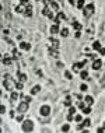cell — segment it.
<instances>
[{"mask_svg": "<svg viewBox=\"0 0 105 133\" xmlns=\"http://www.w3.org/2000/svg\"><path fill=\"white\" fill-rule=\"evenodd\" d=\"M65 105H66V107H72V101H70V98H69V97H67V100H66Z\"/></svg>", "mask_w": 105, "mask_h": 133, "instance_id": "obj_38", "label": "cell"}, {"mask_svg": "<svg viewBox=\"0 0 105 133\" xmlns=\"http://www.w3.org/2000/svg\"><path fill=\"white\" fill-rule=\"evenodd\" d=\"M18 79H20L21 81H25V80H27V74L21 73V72H18Z\"/></svg>", "mask_w": 105, "mask_h": 133, "instance_id": "obj_26", "label": "cell"}, {"mask_svg": "<svg viewBox=\"0 0 105 133\" xmlns=\"http://www.w3.org/2000/svg\"><path fill=\"white\" fill-rule=\"evenodd\" d=\"M21 129L24 132H31V130H34V123L31 121H24L23 125H21Z\"/></svg>", "mask_w": 105, "mask_h": 133, "instance_id": "obj_2", "label": "cell"}, {"mask_svg": "<svg viewBox=\"0 0 105 133\" xmlns=\"http://www.w3.org/2000/svg\"><path fill=\"white\" fill-rule=\"evenodd\" d=\"M42 14H43V16H46L48 18H50V20H53V18H55V16H53V11H52V10H50L48 6H45V7H43V10H42Z\"/></svg>", "mask_w": 105, "mask_h": 133, "instance_id": "obj_4", "label": "cell"}, {"mask_svg": "<svg viewBox=\"0 0 105 133\" xmlns=\"http://www.w3.org/2000/svg\"><path fill=\"white\" fill-rule=\"evenodd\" d=\"M86 104H88V105H93V104H94V98H93L91 95H87V97H86Z\"/></svg>", "mask_w": 105, "mask_h": 133, "instance_id": "obj_20", "label": "cell"}, {"mask_svg": "<svg viewBox=\"0 0 105 133\" xmlns=\"http://www.w3.org/2000/svg\"><path fill=\"white\" fill-rule=\"evenodd\" d=\"M87 88H88V87H87V84H81V85H80L81 91H87Z\"/></svg>", "mask_w": 105, "mask_h": 133, "instance_id": "obj_36", "label": "cell"}, {"mask_svg": "<svg viewBox=\"0 0 105 133\" xmlns=\"http://www.w3.org/2000/svg\"><path fill=\"white\" fill-rule=\"evenodd\" d=\"M69 114L74 115V114H76V108H74V107H69Z\"/></svg>", "mask_w": 105, "mask_h": 133, "instance_id": "obj_35", "label": "cell"}, {"mask_svg": "<svg viewBox=\"0 0 105 133\" xmlns=\"http://www.w3.org/2000/svg\"><path fill=\"white\" fill-rule=\"evenodd\" d=\"M83 13H84V16L86 17H90L93 13H94V4H93V3L86 4V7L83 8Z\"/></svg>", "mask_w": 105, "mask_h": 133, "instance_id": "obj_3", "label": "cell"}, {"mask_svg": "<svg viewBox=\"0 0 105 133\" xmlns=\"http://www.w3.org/2000/svg\"><path fill=\"white\" fill-rule=\"evenodd\" d=\"M83 114H86V115L91 114V105H88V107H84V108H83Z\"/></svg>", "mask_w": 105, "mask_h": 133, "instance_id": "obj_24", "label": "cell"}, {"mask_svg": "<svg viewBox=\"0 0 105 133\" xmlns=\"http://www.w3.org/2000/svg\"><path fill=\"white\" fill-rule=\"evenodd\" d=\"M14 114H16V112H14V111H10V118H14V116H16V115H14Z\"/></svg>", "mask_w": 105, "mask_h": 133, "instance_id": "obj_47", "label": "cell"}, {"mask_svg": "<svg viewBox=\"0 0 105 133\" xmlns=\"http://www.w3.org/2000/svg\"><path fill=\"white\" fill-rule=\"evenodd\" d=\"M83 127H84V126H83V123H79V125H77V132H81V130H83Z\"/></svg>", "mask_w": 105, "mask_h": 133, "instance_id": "obj_42", "label": "cell"}, {"mask_svg": "<svg viewBox=\"0 0 105 133\" xmlns=\"http://www.w3.org/2000/svg\"><path fill=\"white\" fill-rule=\"evenodd\" d=\"M80 77L83 80H87V79H88V72H87V70H83L80 73Z\"/></svg>", "mask_w": 105, "mask_h": 133, "instance_id": "obj_21", "label": "cell"}, {"mask_svg": "<svg viewBox=\"0 0 105 133\" xmlns=\"http://www.w3.org/2000/svg\"><path fill=\"white\" fill-rule=\"evenodd\" d=\"M62 20H66V16H65V13H62V11H57V14H56V18H55V24H59Z\"/></svg>", "mask_w": 105, "mask_h": 133, "instance_id": "obj_8", "label": "cell"}, {"mask_svg": "<svg viewBox=\"0 0 105 133\" xmlns=\"http://www.w3.org/2000/svg\"><path fill=\"white\" fill-rule=\"evenodd\" d=\"M49 6H50V8H52L53 11H56V13L59 11V4L56 3V0H52V1L49 3Z\"/></svg>", "mask_w": 105, "mask_h": 133, "instance_id": "obj_12", "label": "cell"}, {"mask_svg": "<svg viewBox=\"0 0 105 133\" xmlns=\"http://www.w3.org/2000/svg\"><path fill=\"white\" fill-rule=\"evenodd\" d=\"M93 48H94L95 50H99V49H101V43H99L98 41H95L94 43H93Z\"/></svg>", "mask_w": 105, "mask_h": 133, "instance_id": "obj_28", "label": "cell"}, {"mask_svg": "<svg viewBox=\"0 0 105 133\" xmlns=\"http://www.w3.org/2000/svg\"><path fill=\"white\" fill-rule=\"evenodd\" d=\"M16 88H17V90H23V88H24V81L18 80V81L16 83Z\"/></svg>", "mask_w": 105, "mask_h": 133, "instance_id": "obj_19", "label": "cell"}, {"mask_svg": "<svg viewBox=\"0 0 105 133\" xmlns=\"http://www.w3.org/2000/svg\"><path fill=\"white\" fill-rule=\"evenodd\" d=\"M37 1H42V0H37Z\"/></svg>", "mask_w": 105, "mask_h": 133, "instance_id": "obj_50", "label": "cell"}, {"mask_svg": "<svg viewBox=\"0 0 105 133\" xmlns=\"http://www.w3.org/2000/svg\"><path fill=\"white\" fill-rule=\"evenodd\" d=\"M65 77L67 80H72V73L70 72H65Z\"/></svg>", "mask_w": 105, "mask_h": 133, "instance_id": "obj_34", "label": "cell"}, {"mask_svg": "<svg viewBox=\"0 0 105 133\" xmlns=\"http://www.w3.org/2000/svg\"><path fill=\"white\" fill-rule=\"evenodd\" d=\"M83 126H84V127H90V126H91V121H90V119H84V121H83Z\"/></svg>", "mask_w": 105, "mask_h": 133, "instance_id": "obj_29", "label": "cell"}, {"mask_svg": "<svg viewBox=\"0 0 105 133\" xmlns=\"http://www.w3.org/2000/svg\"><path fill=\"white\" fill-rule=\"evenodd\" d=\"M84 63H86V62H81V63H74V65H73V72H79V70H81V67L84 66Z\"/></svg>", "mask_w": 105, "mask_h": 133, "instance_id": "obj_13", "label": "cell"}, {"mask_svg": "<svg viewBox=\"0 0 105 133\" xmlns=\"http://www.w3.org/2000/svg\"><path fill=\"white\" fill-rule=\"evenodd\" d=\"M11 62H13L11 56H8V55H4V56H3V63H4V65H11Z\"/></svg>", "mask_w": 105, "mask_h": 133, "instance_id": "obj_15", "label": "cell"}, {"mask_svg": "<svg viewBox=\"0 0 105 133\" xmlns=\"http://www.w3.org/2000/svg\"><path fill=\"white\" fill-rule=\"evenodd\" d=\"M20 49L21 50H30L31 49V45H30V43H28V42H20Z\"/></svg>", "mask_w": 105, "mask_h": 133, "instance_id": "obj_11", "label": "cell"}, {"mask_svg": "<svg viewBox=\"0 0 105 133\" xmlns=\"http://www.w3.org/2000/svg\"><path fill=\"white\" fill-rule=\"evenodd\" d=\"M74 119H76V122H77V123H80L81 121H83V116H81V115H76Z\"/></svg>", "mask_w": 105, "mask_h": 133, "instance_id": "obj_32", "label": "cell"}, {"mask_svg": "<svg viewBox=\"0 0 105 133\" xmlns=\"http://www.w3.org/2000/svg\"><path fill=\"white\" fill-rule=\"evenodd\" d=\"M80 35H81V34H80V31H76V35H74L76 38H80Z\"/></svg>", "mask_w": 105, "mask_h": 133, "instance_id": "obj_48", "label": "cell"}, {"mask_svg": "<svg viewBox=\"0 0 105 133\" xmlns=\"http://www.w3.org/2000/svg\"><path fill=\"white\" fill-rule=\"evenodd\" d=\"M17 109H18V112H20V114H25V112H27V109H28V102L23 101V102L18 105V108H17Z\"/></svg>", "mask_w": 105, "mask_h": 133, "instance_id": "obj_6", "label": "cell"}, {"mask_svg": "<svg viewBox=\"0 0 105 133\" xmlns=\"http://www.w3.org/2000/svg\"><path fill=\"white\" fill-rule=\"evenodd\" d=\"M16 11H17V13H21V14H24V13H25L24 4H20V6H17V7H16Z\"/></svg>", "mask_w": 105, "mask_h": 133, "instance_id": "obj_17", "label": "cell"}, {"mask_svg": "<svg viewBox=\"0 0 105 133\" xmlns=\"http://www.w3.org/2000/svg\"><path fill=\"white\" fill-rule=\"evenodd\" d=\"M77 8H84L86 7V0H77Z\"/></svg>", "mask_w": 105, "mask_h": 133, "instance_id": "obj_18", "label": "cell"}, {"mask_svg": "<svg viewBox=\"0 0 105 133\" xmlns=\"http://www.w3.org/2000/svg\"><path fill=\"white\" fill-rule=\"evenodd\" d=\"M39 112H41V115H42V116H48L49 114H50V108H49L48 105H42Z\"/></svg>", "mask_w": 105, "mask_h": 133, "instance_id": "obj_7", "label": "cell"}, {"mask_svg": "<svg viewBox=\"0 0 105 133\" xmlns=\"http://www.w3.org/2000/svg\"><path fill=\"white\" fill-rule=\"evenodd\" d=\"M20 3L24 4V6H27V4H30V0H20Z\"/></svg>", "mask_w": 105, "mask_h": 133, "instance_id": "obj_41", "label": "cell"}, {"mask_svg": "<svg viewBox=\"0 0 105 133\" xmlns=\"http://www.w3.org/2000/svg\"><path fill=\"white\" fill-rule=\"evenodd\" d=\"M49 53H50V56H53V58H57V56H59L57 49H49Z\"/></svg>", "mask_w": 105, "mask_h": 133, "instance_id": "obj_23", "label": "cell"}, {"mask_svg": "<svg viewBox=\"0 0 105 133\" xmlns=\"http://www.w3.org/2000/svg\"><path fill=\"white\" fill-rule=\"evenodd\" d=\"M23 115H24V114H20V112H18V115L16 116V119L18 122H23Z\"/></svg>", "mask_w": 105, "mask_h": 133, "instance_id": "obj_33", "label": "cell"}, {"mask_svg": "<svg viewBox=\"0 0 105 133\" xmlns=\"http://www.w3.org/2000/svg\"><path fill=\"white\" fill-rule=\"evenodd\" d=\"M3 85L7 88L8 91H13L14 81H13V77H11V74H4V77H3Z\"/></svg>", "mask_w": 105, "mask_h": 133, "instance_id": "obj_1", "label": "cell"}, {"mask_svg": "<svg viewBox=\"0 0 105 133\" xmlns=\"http://www.w3.org/2000/svg\"><path fill=\"white\" fill-rule=\"evenodd\" d=\"M60 35H62V36H67V35H69V28H63V30L60 31Z\"/></svg>", "mask_w": 105, "mask_h": 133, "instance_id": "obj_30", "label": "cell"}, {"mask_svg": "<svg viewBox=\"0 0 105 133\" xmlns=\"http://www.w3.org/2000/svg\"><path fill=\"white\" fill-rule=\"evenodd\" d=\"M24 16H25V17H32V6H31V3H30V4H27Z\"/></svg>", "mask_w": 105, "mask_h": 133, "instance_id": "obj_10", "label": "cell"}, {"mask_svg": "<svg viewBox=\"0 0 105 133\" xmlns=\"http://www.w3.org/2000/svg\"><path fill=\"white\" fill-rule=\"evenodd\" d=\"M99 53H101V55H105V48H101V49H99Z\"/></svg>", "mask_w": 105, "mask_h": 133, "instance_id": "obj_46", "label": "cell"}, {"mask_svg": "<svg viewBox=\"0 0 105 133\" xmlns=\"http://www.w3.org/2000/svg\"><path fill=\"white\" fill-rule=\"evenodd\" d=\"M69 3L73 4V6H76V4H77V0H69Z\"/></svg>", "mask_w": 105, "mask_h": 133, "instance_id": "obj_43", "label": "cell"}, {"mask_svg": "<svg viewBox=\"0 0 105 133\" xmlns=\"http://www.w3.org/2000/svg\"><path fill=\"white\" fill-rule=\"evenodd\" d=\"M49 41H50L49 49H57V48H59V41H57L55 36H50V38H49Z\"/></svg>", "mask_w": 105, "mask_h": 133, "instance_id": "obj_5", "label": "cell"}, {"mask_svg": "<svg viewBox=\"0 0 105 133\" xmlns=\"http://www.w3.org/2000/svg\"><path fill=\"white\" fill-rule=\"evenodd\" d=\"M102 127H104V129H105V122H104V126H102Z\"/></svg>", "mask_w": 105, "mask_h": 133, "instance_id": "obj_49", "label": "cell"}, {"mask_svg": "<svg viewBox=\"0 0 105 133\" xmlns=\"http://www.w3.org/2000/svg\"><path fill=\"white\" fill-rule=\"evenodd\" d=\"M70 130V125H63L62 126V132H69Z\"/></svg>", "mask_w": 105, "mask_h": 133, "instance_id": "obj_31", "label": "cell"}, {"mask_svg": "<svg viewBox=\"0 0 105 133\" xmlns=\"http://www.w3.org/2000/svg\"><path fill=\"white\" fill-rule=\"evenodd\" d=\"M57 32H59V24H53L50 27V34L52 35H56Z\"/></svg>", "mask_w": 105, "mask_h": 133, "instance_id": "obj_14", "label": "cell"}, {"mask_svg": "<svg viewBox=\"0 0 105 133\" xmlns=\"http://www.w3.org/2000/svg\"><path fill=\"white\" fill-rule=\"evenodd\" d=\"M73 28H74L76 31H80V30H81V28H83V27H81V24H80V23H77V21H74V23H73Z\"/></svg>", "mask_w": 105, "mask_h": 133, "instance_id": "obj_22", "label": "cell"}, {"mask_svg": "<svg viewBox=\"0 0 105 133\" xmlns=\"http://www.w3.org/2000/svg\"><path fill=\"white\" fill-rule=\"evenodd\" d=\"M73 119H74V116H73L72 114H67V121H69V122H72Z\"/></svg>", "mask_w": 105, "mask_h": 133, "instance_id": "obj_40", "label": "cell"}, {"mask_svg": "<svg viewBox=\"0 0 105 133\" xmlns=\"http://www.w3.org/2000/svg\"><path fill=\"white\" fill-rule=\"evenodd\" d=\"M39 91H41V85H38V84H37V85H34L32 88H31V94H32V95L38 94Z\"/></svg>", "mask_w": 105, "mask_h": 133, "instance_id": "obj_16", "label": "cell"}, {"mask_svg": "<svg viewBox=\"0 0 105 133\" xmlns=\"http://www.w3.org/2000/svg\"><path fill=\"white\" fill-rule=\"evenodd\" d=\"M17 98H18V94H17L16 91H11V95H10V100H11V101H16Z\"/></svg>", "mask_w": 105, "mask_h": 133, "instance_id": "obj_27", "label": "cell"}, {"mask_svg": "<svg viewBox=\"0 0 105 133\" xmlns=\"http://www.w3.org/2000/svg\"><path fill=\"white\" fill-rule=\"evenodd\" d=\"M102 66V62H101V59H94V63H93V69L94 70H99Z\"/></svg>", "mask_w": 105, "mask_h": 133, "instance_id": "obj_9", "label": "cell"}, {"mask_svg": "<svg viewBox=\"0 0 105 133\" xmlns=\"http://www.w3.org/2000/svg\"><path fill=\"white\" fill-rule=\"evenodd\" d=\"M20 98L23 101H25V102H31V97H25L24 94H20Z\"/></svg>", "mask_w": 105, "mask_h": 133, "instance_id": "obj_25", "label": "cell"}, {"mask_svg": "<svg viewBox=\"0 0 105 133\" xmlns=\"http://www.w3.org/2000/svg\"><path fill=\"white\" fill-rule=\"evenodd\" d=\"M13 56H14V59H20V53L17 50H13Z\"/></svg>", "mask_w": 105, "mask_h": 133, "instance_id": "obj_37", "label": "cell"}, {"mask_svg": "<svg viewBox=\"0 0 105 133\" xmlns=\"http://www.w3.org/2000/svg\"><path fill=\"white\" fill-rule=\"evenodd\" d=\"M84 104H86V102H77V107H79V108H80V109H83V108H84V107H86Z\"/></svg>", "mask_w": 105, "mask_h": 133, "instance_id": "obj_39", "label": "cell"}, {"mask_svg": "<svg viewBox=\"0 0 105 133\" xmlns=\"http://www.w3.org/2000/svg\"><path fill=\"white\" fill-rule=\"evenodd\" d=\"M0 112H1V114H4V112H6V107H4V105H1V108H0Z\"/></svg>", "mask_w": 105, "mask_h": 133, "instance_id": "obj_44", "label": "cell"}, {"mask_svg": "<svg viewBox=\"0 0 105 133\" xmlns=\"http://www.w3.org/2000/svg\"><path fill=\"white\" fill-rule=\"evenodd\" d=\"M97 132H98V133H102V132H105V129H104V127H98Z\"/></svg>", "mask_w": 105, "mask_h": 133, "instance_id": "obj_45", "label": "cell"}]
</instances>
